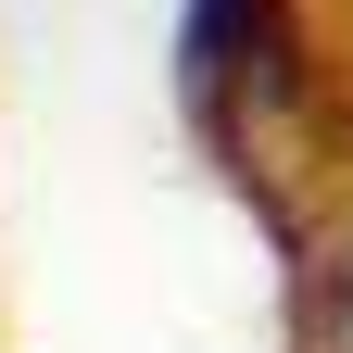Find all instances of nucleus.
Returning a JSON list of instances; mask_svg holds the SVG:
<instances>
[{
	"label": "nucleus",
	"instance_id": "1",
	"mask_svg": "<svg viewBox=\"0 0 353 353\" xmlns=\"http://www.w3.org/2000/svg\"><path fill=\"white\" fill-rule=\"evenodd\" d=\"M176 88H190V126L252 176V114L303 101L290 0H190V26H176Z\"/></svg>",
	"mask_w": 353,
	"mask_h": 353
}]
</instances>
